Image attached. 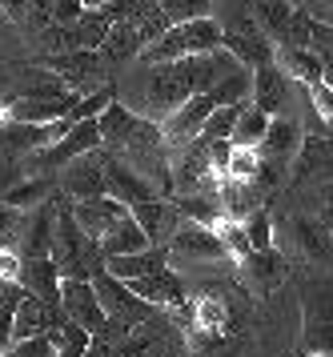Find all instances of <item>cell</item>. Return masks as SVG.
<instances>
[{
  "label": "cell",
  "instance_id": "8fae6325",
  "mask_svg": "<svg viewBox=\"0 0 333 357\" xmlns=\"http://www.w3.org/2000/svg\"><path fill=\"white\" fill-rule=\"evenodd\" d=\"M213 109H217L213 93H197V97L185 100V105H181V109H177L165 125H161V129H165V141H169V149L197 141V137L205 132V121L213 116Z\"/></svg>",
  "mask_w": 333,
  "mask_h": 357
},
{
  "label": "cell",
  "instance_id": "e0dca14e",
  "mask_svg": "<svg viewBox=\"0 0 333 357\" xmlns=\"http://www.w3.org/2000/svg\"><path fill=\"white\" fill-rule=\"evenodd\" d=\"M253 105L265 109L269 116H277L289 105V73L277 61L253 68Z\"/></svg>",
  "mask_w": 333,
  "mask_h": 357
},
{
  "label": "cell",
  "instance_id": "603a6c76",
  "mask_svg": "<svg viewBox=\"0 0 333 357\" xmlns=\"http://www.w3.org/2000/svg\"><path fill=\"white\" fill-rule=\"evenodd\" d=\"M137 121H141L137 109H128V105H121V100H112L109 109L96 116V125H101V145L109 149V153H117V149L128 141V132H133Z\"/></svg>",
  "mask_w": 333,
  "mask_h": 357
},
{
  "label": "cell",
  "instance_id": "277c9868",
  "mask_svg": "<svg viewBox=\"0 0 333 357\" xmlns=\"http://www.w3.org/2000/svg\"><path fill=\"white\" fill-rule=\"evenodd\" d=\"M96 145H101V125H96V116H89V121H77V125L64 132L57 145L29 153L24 173H61L68 161H77V157H84V153H93Z\"/></svg>",
  "mask_w": 333,
  "mask_h": 357
},
{
  "label": "cell",
  "instance_id": "5bb4252c",
  "mask_svg": "<svg viewBox=\"0 0 333 357\" xmlns=\"http://www.w3.org/2000/svg\"><path fill=\"white\" fill-rule=\"evenodd\" d=\"M109 197H117V201H125L128 209L133 205H141V201H153L157 193V185H149V181L133 169V165L125 161V157H117V153H109Z\"/></svg>",
  "mask_w": 333,
  "mask_h": 357
},
{
  "label": "cell",
  "instance_id": "52a82bcc",
  "mask_svg": "<svg viewBox=\"0 0 333 357\" xmlns=\"http://www.w3.org/2000/svg\"><path fill=\"white\" fill-rule=\"evenodd\" d=\"M61 309L68 313V321L84 325L93 337H101V333L109 329V313H105V305H101V293H96L93 281H73V277H64Z\"/></svg>",
  "mask_w": 333,
  "mask_h": 357
},
{
  "label": "cell",
  "instance_id": "ac0fdd59",
  "mask_svg": "<svg viewBox=\"0 0 333 357\" xmlns=\"http://www.w3.org/2000/svg\"><path fill=\"white\" fill-rule=\"evenodd\" d=\"M20 285L36 297H45L52 305H61L64 297V273L52 257H24V269H20Z\"/></svg>",
  "mask_w": 333,
  "mask_h": 357
},
{
  "label": "cell",
  "instance_id": "ba28073f",
  "mask_svg": "<svg viewBox=\"0 0 333 357\" xmlns=\"http://www.w3.org/2000/svg\"><path fill=\"white\" fill-rule=\"evenodd\" d=\"M52 245H57V197L29 209L16 229V249L24 257H52Z\"/></svg>",
  "mask_w": 333,
  "mask_h": 357
},
{
  "label": "cell",
  "instance_id": "3957f363",
  "mask_svg": "<svg viewBox=\"0 0 333 357\" xmlns=\"http://www.w3.org/2000/svg\"><path fill=\"white\" fill-rule=\"evenodd\" d=\"M40 65H48L52 73H61V81L80 93V97H93L101 89H109V61L101 49H77V52H48Z\"/></svg>",
  "mask_w": 333,
  "mask_h": 357
},
{
  "label": "cell",
  "instance_id": "836d02e7",
  "mask_svg": "<svg viewBox=\"0 0 333 357\" xmlns=\"http://www.w3.org/2000/svg\"><path fill=\"white\" fill-rule=\"evenodd\" d=\"M20 221H24V213L0 201V237H13V241H16V229H20Z\"/></svg>",
  "mask_w": 333,
  "mask_h": 357
},
{
  "label": "cell",
  "instance_id": "d6986e66",
  "mask_svg": "<svg viewBox=\"0 0 333 357\" xmlns=\"http://www.w3.org/2000/svg\"><path fill=\"white\" fill-rule=\"evenodd\" d=\"M101 52H105V61H109L112 68L133 65V61L145 52V36H141V29H137V20H117L109 40L101 45Z\"/></svg>",
  "mask_w": 333,
  "mask_h": 357
},
{
  "label": "cell",
  "instance_id": "ffe728a7",
  "mask_svg": "<svg viewBox=\"0 0 333 357\" xmlns=\"http://www.w3.org/2000/svg\"><path fill=\"white\" fill-rule=\"evenodd\" d=\"M273 61L302 84H318V81H325V73H330L318 52L313 49H297V45H277V56H273Z\"/></svg>",
  "mask_w": 333,
  "mask_h": 357
},
{
  "label": "cell",
  "instance_id": "44dd1931",
  "mask_svg": "<svg viewBox=\"0 0 333 357\" xmlns=\"http://www.w3.org/2000/svg\"><path fill=\"white\" fill-rule=\"evenodd\" d=\"M101 249H105V257H125V253L153 249V241H149V233L141 229V221L128 213V217H121V221H117V225L101 237Z\"/></svg>",
  "mask_w": 333,
  "mask_h": 357
},
{
  "label": "cell",
  "instance_id": "f35d334b",
  "mask_svg": "<svg viewBox=\"0 0 333 357\" xmlns=\"http://www.w3.org/2000/svg\"><path fill=\"white\" fill-rule=\"evenodd\" d=\"M325 225H330V233H333V205L325 209Z\"/></svg>",
  "mask_w": 333,
  "mask_h": 357
},
{
  "label": "cell",
  "instance_id": "6da1fadb",
  "mask_svg": "<svg viewBox=\"0 0 333 357\" xmlns=\"http://www.w3.org/2000/svg\"><path fill=\"white\" fill-rule=\"evenodd\" d=\"M217 49H225L221 20L197 17V20H185V24H173V29L165 36H157L137 61H145V65H169V61H181V56H201V52H217Z\"/></svg>",
  "mask_w": 333,
  "mask_h": 357
},
{
  "label": "cell",
  "instance_id": "484cf974",
  "mask_svg": "<svg viewBox=\"0 0 333 357\" xmlns=\"http://www.w3.org/2000/svg\"><path fill=\"white\" fill-rule=\"evenodd\" d=\"M253 13L261 20V33L269 36L273 45H286L289 20H293V4L289 0H253Z\"/></svg>",
  "mask_w": 333,
  "mask_h": 357
},
{
  "label": "cell",
  "instance_id": "4dcf8cb0",
  "mask_svg": "<svg viewBox=\"0 0 333 357\" xmlns=\"http://www.w3.org/2000/svg\"><path fill=\"white\" fill-rule=\"evenodd\" d=\"M245 233H249V245L253 249H273L277 245V221H273V213L261 205L245 217Z\"/></svg>",
  "mask_w": 333,
  "mask_h": 357
},
{
  "label": "cell",
  "instance_id": "ab89813d",
  "mask_svg": "<svg viewBox=\"0 0 333 357\" xmlns=\"http://www.w3.org/2000/svg\"><path fill=\"white\" fill-rule=\"evenodd\" d=\"M325 84H330V89H333V68H330V73H325Z\"/></svg>",
  "mask_w": 333,
  "mask_h": 357
},
{
  "label": "cell",
  "instance_id": "5b68a950",
  "mask_svg": "<svg viewBox=\"0 0 333 357\" xmlns=\"http://www.w3.org/2000/svg\"><path fill=\"white\" fill-rule=\"evenodd\" d=\"M105 173H109V149H93V153L64 165L57 173V181H61V193L68 201H93V197L109 193V177Z\"/></svg>",
  "mask_w": 333,
  "mask_h": 357
},
{
  "label": "cell",
  "instance_id": "83f0119b",
  "mask_svg": "<svg viewBox=\"0 0 333 357\" xmlns=\"http://www.w3.org/2000/svg\"><path fill=\"white\" fill-rule=\"evenodd\" d=\"M112 33V17L105 8H84V17L77 20V36H80V49H101Z\"/></svg>",
  "mask_w": 333,
  "mask_h": 357
},
{
  "label": "cell",
  "instance_id": "4fadbf2b",
  "mask_svg": "<svg viewBox=\"0 0 333 357\" xmlns=\"http://www.w3.org/2000/svg\"><path fill=\"white\" fill-rule=\"evenodd\" d=\"M133 217L141 221V229L149 233V241L161 245V249H169L177 237V229H181V209H177L173 201H165V197H153V201H141V205H133Z\"/></svg>",
  "mask_w": 333,
  "mask_h": 357
},
{
  "label": "cell",
  "instance_id": "30bf717a",
  "mask_svg": "<svg viewBox=\"0 0 333 357\" xmlns=\"http://www.w3.org/2000/svg\"><path fill=\"white\" fill-rule=\"evenodd\" d=\"M277 233H286L289 241H293V249L302 253L305 261H313V265H325V261H333V233L330 225H325V217H289V221H281L277 225Z\"/></svg>",
  "mask_w": 333,
  "mask_h": 357
},
{
  "label": "cell",
  "instance_id": "f546056e",
  "mask_svg": "<svg viewBox=\"0 0 333 357\" xmlns=\"http://www.w3.org/2000/svg\"><path fill=\"white\" fill-rule=\"evenodd\" d=\"M249 100H253V97H249ZM249 100H237V105H217L213 116L205 121V137H225V141H233L237 121H241V113L249 109Z\"/></svg>",
  "mask_w": 333,
  "mask_h": 357
},
{
  "label": "cell",
  "instance_id": "7402d4cb",
  "mask_svg": "<svg viewBox=\"0 0 333 357\" xmlns=\"http://www.w3.org/2000/svg\"><path fill=\"white\" fill-rule=\"evenodd\" d=\"M109 273H117L121 281H137V277H149V273H161V269H169V249H141V253H125V257H109L105 265Z\"/></svg>",
  "mask_w": 333,
  "mask_h": 357
},
{
  "label": "cell",
  "instance_id": "d6a6232c",
  "mask_svg": "<svg viewBox=\"0 0 333 357\" xmlns=\"http://www.w3.org/2000/svg\"><path fill=\"white\" fill-rule=\"evenodd\" d=\"M16 357H57V337L52 333H36V337H24L13 345Z\"/></svg>",
  "mask_w": 333,
  "mask_h": 357
},
{
  "label": "cell",
  "instance_id": "7c38bea8",
  "mask_svg": "<svg viewBox=\"0 0 333 357\" xmlns=\"http://www.w3.org/2000/svg\"><path fill=\"white\" fill-rule=\"evenodd\" d=\"M64 317H68V313H64L61 305H52V301L36 297V293H24V297H20V305H16L13 337L24 341V337H36V333H52ZM16 341H13V345H16Z\"/></svg>",
  "mask_w": 333,
  "mask_h": 357
},
{
  "label": "cell",
  "instance_id": "e575fe53",
  "mask_svg": "<svg viewBox=\"0 0 333 357\" xmlns=\"http://www.w3.org/2000/svg\"><path fill=\"white\" fill-rule=\"evenodd\" d=\"M24 8H29V0H0V13H4V17H13V20L24 17Z\"/></svg>",
  "mask_w": 333,
  "mask_h": 357
},
{
  "label": "cell",
  "instance_id": "8d00e7d4",
  "mask_svg": "<svg viewBox=\"0 0 333 357\" xmlns=\"http://www.w3.org/2000/svg\"><path fill=\"white\" fill-rule=\"evenodd\" d=\"M321 197H325V205H333V181L330 185H321Z\"/></svg>",
  "mask_w": 333,
  "mask_h": 357
},
{
  "label": "cell",
  "instance_id": "d4e9b609",
  "mask_svg": "<svg viewBox=\"0 0 333 357\" xmlns=\"http://www.w3.org/2000/svg\"><path fill=\"white\" fill-rule=\"evenodd\" d=\"M225 49L237 56L245 68H261L269 65L273 56H277V45H273L269 36H237V33H225Z\"/></svg>",
  "mask_w": 333,
  "mask_h": 357
},
{
  "label": "cell",
  "instance_id": "4316f807",
  "mask_svg": "<svg viewBox=\"0 0 333 357\" xmlns=\"http://www.w3.org/2000/svg\"><path fill=\"white\" fill-rule=\"evenodd\" d=\"M173 205L181 209L185 221H201V225H213V229L225 221L221 201H213V197H205V193H177Z\"/></svg>",
  "mask_w": 333,
  "mask_h": 357
},
{
  "label": "cell",
  "instance_id": "74e56055",
  "mask_svg": "<svg viewBox=\"0 0 333 357\" xmlns=\"http://www.w3.org/2000/svg\"><path fill=\"white\" fill-rule=\"evenodd\" d=\"M305 357H333V354H325V349H305Z\"/></svg>",
  "mask_w": 333,
  "mask_h": 357
},
{
  "label": "cell",
  "instance_id": "9a60e30c",
  "mask_svg": "<svg viewBox=\"0 0 333 357\" xmlns=\"http://www.w3.org/2000/svg\"><path fill=\"white\" fill-rule=\"evenodd\" d=\"M305 141V129H302V121L293 113H281V116H273V125L269 132H265V141H261V157L265 161H286L293 165V157H297V149H302Z\"/></svg>",
  "mask_w": 333,
  "mask_h": 357
},
{
  "label": "cell",
  "instance_id": "8992f818",
  "mask_svg": "<svg viewBox=\"0 0 333 357\" xmlns=\"http://www.w3.org/2000/svg\"><path fill=\"white\" fill-rule=\"evenodd\" d=\"M169 257L173 261H197V265H209V261H229V249H225L221 233L213 225H201V221H181L173 245H169Z\"/></svg>",
  "mask_w": 333,
  "mask_h": 357
},
{
  "label": "cell",
  "instance_id": "f1b7e54d",
  "mask_svg": "<svg viewBox=\"0 0 333 357\" xmlns=\"http://www.w3.org/2000/svg\"><path fill=\"white\" fill-rule=\"evenodd\" d=\"M269 125H273V116L265 113V109H257L253 100H249V109L241 113V121H237V132H233V145H261L265 141V132H269Z\"/></svg>",
  "mask_w": 333,
  "mask_h": 357
},
{
  "label": "cell",
  "instance_id": "7a4b0ae2",
  "mask_svg": "<svg viewBox=\"0 0 333 357\" xmlns=\"http://www.w3.org/2000/svg\"><path fill=\"white\" fill-rule=\"evenodd\" d=\"M302 345L333 354V273L302 277Z\"/></svg>",
  "mask_w": 333,
  "mask_h": 357
},
{
  "label": "cell",
  "instance_id": "1f68e13d",
  "mask_svg": "<svg viewBox=\"0 0 333 357\" xmlns=\"http://www.w3.org/2000/svg\"><path fill=\"white\" fill-rule=\"evenodd\" d=\"M157 4L173 24H185V20H197V17H213V0H157Z\"/></svg>",
  "mask_w": 333,
  "mask_h": 357
},
{
  "label": "cell",
  "instance_id": "cb8c5ba5",
  "mask_svg": "<svg viewBox=\"0 0 333 357\" xmlns=\"http://www.w3.org/2000/svg\"><path fill=\"white\" fill-rule=\"evenodd\" d=\"M241 269L253 277L261 289H277V285L286 281V257H281L277 249H253L249 257L241 261Z\"/></svg>",
  "mask_w": 333,
  "mask_h": 357
},
{
  "label": "cell",
  "instance_id": "d590c367",
  "mask_svg": "<svg viewBox=\"0 0 333 357\" xmlns=\"http://www.w3.org/2000/svg\"><path fill=\"white\" fill-rule=\"evenodd\" d=\"M84 357H117L112 354V341L109 337H93V345H89V354Z\"/></svg>",
  "mask_w": 333,
  "mask_h": 357
},
{
  "label": "cell",
  "instance_id": "2e32d148",
  "mask_svg": "<svg viewBox=\"0 0 333 357\" xmlns=\"http://www.w3.org/2000/svg\"><path fill=\"white\" fill-rule=\"evenodd\" d=\"M73 213H77L80 229H84V233H93L96 241H101V237H105L121 217H128L133 209H128L125 201H117V197L105 193V197H93V201H73Z\"/></svg>",
  "mask_w": 333,
  "mask_h": 357
},
{
  "label": "cell",
  "instance_id": "9c48e42d",
  "mask_svg": "<svg viewBox=\"0 0 333 357\" xmlns=\"http://www.w3.org/2000/svg\"><path fill=\"white\" fill-rule=\"evenodd\" d=\"M289 177H293V185H309V181L330 185L333 181V137L330 132H305Z\"/></svg>",
  "mask_w": 333,
  "mask_h": 357
}]
</instances>
